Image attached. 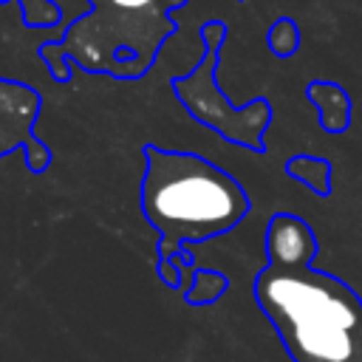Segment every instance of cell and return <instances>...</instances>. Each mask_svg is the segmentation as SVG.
<instances>
[{
	"label": "cell",
	"instance_id": "cell-10",
	"mask_svg": "<svg viewBox=\"0 0 362 362\" xmlns=\"http://www.w3.org/2000/svg\"><path fill=\"white\" fill-rule=\"evenodd\" d=\"M23 23L34 28H48L62 17V8L54 0H20Z\"/></svg>",
	"mask_w": 362,
	"mask_h": 362
},
{
	"label": "cell",
	"instance_id": "cell-3",
	"mask_svg": "<svg viewBox=\"0 0 362 362\" xmlns=\"http://www.w3.org/2000/svg\"><path fill=\"white\" fill-rule=\"evenodd\" d=\"M173 31L167 0H85V11L65 25L59 40L42 42L40 57L57 82H68L76 68L139 79Z\"/></svg>",
	"mask_w": 362,
	"mask_h": 362
},
{
	"label": "cell",
	"instance_id": "cell-5",
	"mask_svg": "<svg viewBox=\"0 0 362 362\" xmlns=\"http://www.w3.org/2000/svg\"><path fill=\"white\" fill-rule=\"evenodd\" d=\"M40 110L42 99L31 85L0 76V158L11 150H23L31 173H45L51 164L48 144L34 133Z\"/></svg>",
	"mask_w": 362,
	"mask_h": 362
},
{
	"label": "cell",
	"instance_id": "cell-8",
	"mask_svg": "<svg viewBox=\"0 0 362 362\" xmlns=\"http://www.w3.org/2000/svg\"><path fill=\"white\" fill-rule=\"evenodd\" d=\"M229 280L221 274V272H209V269H201L192 274V286L187 288L184 300L189 305H206V303H215L221 300V294L226 291Z\"/></svg>",
	"mask_w": 362,
	"mask_h": 362
},
{
	"label": "cell",
	"instance_id": "cell-4",
	"mask_svg": "<svg viewBox=\"0 0 362 362\" xmlns=\"http://www.w3.org/2000/svg\"><path fill=\"white\" fill-rule=\"evenodd\" d=\"M204 40V57L201 62L173 79V90L181 99V105L189 110L192 119L206 124L209 130L221 133L226 141L240 144L252 153H266V130L272 124V105L260 96L246 105H232L229 96L221 90L215 71L221 62V48L226 40V25L221 20H209L201 28Z\"/></svg>",
	"mask_w": 362,
	"mask_h": 362
},
{
	"label": "cell",
	"instance_id": "cell-12",
	"mask_svg": "<svg viewBox=\"0 0 362 362\" xmlns=\"http://www.w3.org/2000/svg\"><path fill=\"white\" fill-rule=\"evenodd\" d=\"M348 362H362V351H356V354H354V356H351Z\"/></svg>",
	"mask_w": 362,
	"mask_h": 362
},
{
	"label": "cell",
	"instance_id": "cell-6",
	"mask_svg": "<svg viewBox=\"0 0 362 362\" xmlns=\"http://www.w3.org/2000/svg\"><path fill=\"white\" fill-rule=\"evenodd\" d=\"M308 99L314 102L317 113H320V127L328 133H345L351 124V96L345 93L342 85L337 82H325V79H314L305 88Z\"/></svg>",
	"mask_w": 362,
	"mask_h": 362
},
{
	"label": "cell",
	"instance_id": "cell-11",
	"mask_svg": "<svg viewBox=\"0 0 362 362\" xmlns=\"http://www.w3.org/2000/svg\"><path fill=\"white\" fill-rule=\"evenodd\" d=\"M184 3H187V0H167V8H170V11H178Z\"/></svg>",
	"mask_w": 362,
	"mask_h": 362
},
{
	"label": "cell",
	"instance_id": "cell-7",
	"mask_svg": "<svg viewBox=\"0 0 362 362\" xmlns=\"http://www.w3.org/2000/svg\"><path fill=\"white\" fill-rule=\"evenodd\" d=\"M286 173L288 178H294L297 184L308 187L314 195L320 198H328L331 195V175H334V167L328 158H320V156H291L286 161Z\"/></svg>",
	"mask_w": 362,
	"mask_h": 362
},
{
	"label": "cell",
	"instance_id": "cell-1",
	"mask_svg": "<svg viewBox=\"0 0 362 362\" xmlns=\"http://www.w3.org/2000/svg\"><path fill=\"white\" fill-rule=\"evenodd\" d=\"M314 229L277 212L266 223V269L252 294L291 362H348L362 351V297L339 277L314 269Z\"/></svg>",
	"mask_w": 362,
	"mask_h": 362
},
{
	"label": "cell",
	"instance_id": "cell-9",
	"mask_svg": "<svg viewBox=\"0 0 362 362\" xmlns=\"http://www.w3.org/2000/svg\"><path fill=\"white\" fill-rule=\"evenodd\" d=\"M300 45V31H297V23L288 20V17H280L272 23L269 28V48L277 54V57H291Z\"/></svg>",
	"mask_w": 362,
	"mask_h": 362
},
{
	"label": "cell",
	"instance_id": "cell-2",
	"mask_svg": "<svg viewBox=\"0 0 362 362\" xmlns=\"http://www.w3.org/2000/svg\"><path fill=\"white\" fill-rule=\"evenodd\" d=\"M141 156L139 206L158 232V257L175 255L184 243L226 235L249 215L246 189L209 158L156 144H144Z\"/></svg>",
	"mask_w": 362,
	"mask_h": 362
}]
</instances>
